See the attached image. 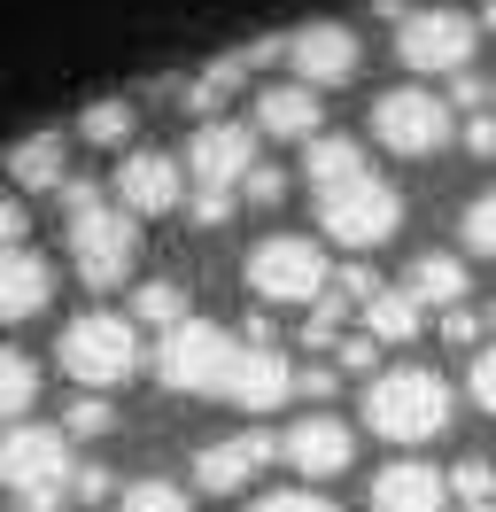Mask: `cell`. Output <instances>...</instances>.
<instances>
[{
    "label": "cell",
    "mask_w": 496,
    "mask_h": 512,
    "mask_svg": "<svg viewBox=\"0 0 496 512\" xmlns=\"http://www.w3.org/2000/svg\"><path fill=\"white\" fill-rule=\"evenodd\" d=\"M318 125H326V109H318V94L295 86V78L256 94V132H264V140H318Z\"/></svg>",
    "instance_id": "18"
},
{
    "label": "cell",
    "mask_w": 496,
    "mask_h": 512,
    "mask_svg": "<svg viewBox=\"0 0 496 512\" xmlns=\"http://www.w3.org/2000/svg\"><path fill=\"white\" fill-rule=\"evenodd\" d=\"M450 101L434 94V86H388V94L372 101V140L380 148H396V156H434V148H450Z\"/></svg>",
    "instance_id": "9"
},
{
    "label": "cell",
    "mask_w": 496,
    "mask_h": 512,
    "mask_svg": "<svg viewBox=\"0 0 496 512\" xmlns=\"http://www.w3.org/2000/svg\"><path fill=\"white\" fill-rule=\"evenodd\" d=\"M55 357H62V373L78 388H93V396L124 388L140 373V326H132V311H78V319L62 326Z\"/></svg>",
    "instance_id": "3"
},
{
    "label": "cell",
    "mask_w": 496,
    "mask_h": 512,
    "mask_svg": "<svg viewBox=\"0 0 496 512\" xmlns=\"http://www.w3.org/2000/svg\"><path fill=\"white\" fill-rule=\"evenodd\" d=\"M465 156H496V109H481V117H465Z\"/></svg>",
    "instance_id": "39"
},
{
    "label": "cell",
    "mask_w": 496,
    "mask_h": 512,
    "mask_svg": "<svg viewBox=\"0 0 496 512\" xmlns=\"http://www.w3.org/2000/svg\"><path fill=\"white\" fill-rule=\"evenodd\" d=\"M272 458H279V435L241 427V435H225V443H202V450H194V481H202L210 497H233V489H248Z\"/></svg>",
    "instance_id": "14"
},
{
    "label": "cell",
    "mask_w": 496,
    "mask_h": 512,
    "mask_svg": "<svg viewBox=\"0 0 496 512\" xmlns=\"http://www.w3.org/2000/svg\"><path fill=\"white\" fill-rule=\"evenodd\" d=\"M349 311H357V303H349L341 288H326L318 303H310V319H303V342H310V350H334V342H341V319H349Z\"/></svg>",
    "instance_id": "27"
},
{
    "label": "cell",
    "mask_w": 496,
    "mask_h": 512,
    "mask_svg": "<svg viewBox=\"0 0 496 512\" xmlns=\"http://www.w3.org/2000/svg\"><path fill=\"white\" fill-rule=\"evenodd\" d=\"M465 249L496 256V194H473V202H465Z\"/></svg>",
    "instance_id": "30"
},
{
    "label": "cell",
    "mask_w": 496,
    "mask_h": 512,
    "mask_svg": "<svg viewBox=\"0 0 496 512\" xmlns=\"http://www.w3.org/2000/svg\"><path fill=\"white\" fill-rule=\"evenodd\" d=\"M318 225H326V241H341V249H380V241H396V225H403V194L388 179L357 171V179L318 194Z\"/></svg>",
    "instance_id": "5"
},
{
    "label": "cell",
    "mask_w": 496,
    "mask_h": 512,
    "mask_svg": "<svg viewBox=\"0 0 496 512\" xmlns=\"http://www.w3.org/2000/svg\"><path fill=\"white\" fill-rule=\"evenodd\" d=\"M334 350H341V365H349V373H380V342H372L365 326H357V334H341Z\"/></svg>",
    "instance_id": "34"
},
{
    "label": "cell",
    "mask_w": 496,
    "mask_h": 512,
    "mask_svg": "<svg viewBox=\"0 0 496 512\" xmlns=\"http://www.w3.org/2000/svg\"><path fill=\"white\" fill-rule=\"evenodd\" d=\"M473 24H481V32H496V0H481V16H473Z\"/></svg>",
    "instance_id": "42"
},
{
    "label": "cell",
    "mask_w": 496,
    "mask_h": 512,
    "mask_svg": "<svg viewBox=\"0 0 496 512\" xmlns=\"http://www.w3.org/2000/svg\"><path fill=\"white\" fill-rule=\"evenodd\" d=\"M481 334H489V326H481V311H465V303H450V311H442V342H450V350H481Z\"/></svg>",
    "instance_id": "31"
},
{
    "label": "cell",
    "mask_w": 496,
    "mask_h": 512,
    "mask_svg": "<svg viewBox=\"0 0 496 512\" xmlns=\"http://www.w3.org/2000/svg\"><path fill=\"white\" fill-rule=\"evenodd\" d=\"M186 210H194V225H225L233 210H241V194H225V187H194V202H186Z\"/></svg>",
    "instance_id": "33"
},
{
    "label": "cell",
    "mask_w": 496,
    "mask_h": 512,
    "mask_svg": "<svg viewBox=\"0 0 496 512\" xmlns=\"http://www.w3.org/2000/svg\"><path fill=\"white\" fill-rule=\"evenodd\" d=\"M55 303V264L31 249V241H16V249H0V326L16 319H39Z\"/></svg>",
    "instance_id": "16"
},
{
    "label": "cell",
    "mask_w": 496,
    "mask_h": 512,
    "mask_svg": "<svg viewBox=\"0 0 496 512\" xmlns=\"http://www.w3.org/2000/svg\"><path fill=\"white\" fill-rule=\"evenodd\" d=\"M419 326H427V311H419L403 288H380L365 303V334L380 342V350H388V342H419Z\"/></svg>",
    "instance_id": "22"
},
{
    "label": "cell",
    "mask_w": 496,
    "mask_h": 512,
    "mask_svg": "<svg viewBox=\"0 0 496 512\" xmlns=\"http://www.w3.org/2000/svg\"><path fill=\"white\" fill-rule=\"evenodd\" d=\"M256 140H264V132H256V125H233V117L194 125V140H186V179H194V187L241 194V179L256 171Z\"/></svg>",
    "instance_id": "11"
},
{
    "label": "cell",
    "mask_w": 496,
    "mask_h": 512,
    "mask_svg": "<svg viewBox=\"0 0 496 512\" xmlns=\"http://www.w3.org/2000/svg\"><path fill=\"white\" fill-rule=\"evenodd\" d=\"M465 512H496V505H465Z\"/></svg>",
    "instance_id": "44"
},
{
    "label": "cell",
    "mask_w": 496,
    "mask_h": 512,
    "mask_svg": "<svg viewBox=\"0 0 496 512\" xmlns=\"http://www.w3.org/2000/svg\"><path fill=\"white\" fill-rule=\"evenodd\" d=\"M465 388H473V404H481V412H496V350H473V373H465Z\"/></svg>",
    "instance_id": "35"
},
{
    "label": "cell",
    "mask_w": 496,
    "mask_h": 512,
    "mask_svg": "<svg viewBox=\"0 0 496 512\" xmlns=\"http://www.w3.org/2000/svg\"><path fill=\"white\" fill-rule=\"evenodd\" d=\"M109 427H117V404H109V396H70V412H62V435H109Z\"/></svg>",
    "instance_id": "29"
},
{
    "label": "cell",
    "mask_w": 496,
    "mask_h": 512,
    "mask_svg": "<svg viewBox=\"0 0 496 512\" xmlns=\"http://www.w3.org/2000/svg\"><path fill=\"white\" fill-rule=\"evenodd\" d=\"M450 505V474H434L427 458H396L372 474V512H442Z\"/></svg>",
    "instance_id": "17"
},
{
    "label": "cell",
    "mask_w": 496,
    "mask_h": 512,
    "mask_svg": "<svg viewBox=\"0 0 496 512\" xmlns=\"http://www.w3.org/2000/svg\"><path fill=\"white\" fill-rule=\"evenodd\" d=\"M481 326H489V334H496V303H489V311H481Z\"/></svg>",
    "instance_id": "43"
},
{
    "label": "cell",
    "mask_w": 496,
    "mask_h": 512,
    "mask_svg": "<svg viewBox=\"0 0 496 512\" xmlns=\"http://www.w3.org/2000/svg\"><path fill=\"white\" fill-rule=\"evenodd\" d=\"M233 357H241V334L217 319H186L163 334V350H155V381L179 388V396H225V373H233Z\"/></svg>",
    "instance_id": "4"
},
{
    "label": "cell",
    "mask_w": 496,
    "mask_h": 512,
    "mask_svg": "<svg viewBox=\"0 0 496 512\" xmlns=\"http://www.w3.org/2000/svg\"><path fill=\"white\" fill-rule=\"evenodd\" d=\"M450 497H465V505H496V458H489V450H465L458 466H450Z\"/></svg>",
    "instance_id": "26"
},
{
    "label": "cell",
    "mask_w": 496,
    "mask_h": 512,
    "mask_svg": "<svg viewBox=\"0 0 496 512\" xmlns=\"http://www.w3.org/2000/svg\"><path fill=\"white\" fill-rule=\"evenodd\" d=\"M109 489H117V474H109V466H78V474H70V497H86V505H101Z\"/></svg>",
    "instance_id": "38"
},
{
    "label": "cell",
    "mask_w": 496,
    "mask_h": 512,
    "mask_svg": "<svg viewBox=\"0 0 496 512\" xmlns=\"http://www.w3.org/2000/svg\"><path fill=\"white\" fill-rule=\"evenodd\" d=\"M117 202L132 218H171L186 202V163L163 156V148H124L117 163Z\"/></svg>",
    "instance_id": "12"
},
{
    "label": "cell",
    "mask_w": 496,
    "mask_h": 512,
    "mask_svg": "<svg viewBox=\"0 0 496 512\" xmlns=\"http://www.w3.org/2000/svg\"><path fill=\"white\" fill-rule=\"evenodd\" d=\"M295 396V365L279 357V342H241L233 373H225V396L217 404H241V412H279Z\"/></svg>",
    "instance_id": "15"
},
{
    "label": "cell",
    "mask_w": 496,
    "mask_h": 512,
    "mask_svg": "<svg viewBox=\"0 0 496 512\" xmlns=\"http://www.w3.org/2000/svg\"><path fill=\"white\" fill-rule=\"evenodd\" d=\"M70 474H78V458H70V435H62V427H39V419L0 427V489H8V497L70 489Z\"/></svg>",
    "instance_id": "7"
},
{
    "label": "cell",
    "mask_w": 496,
    "mask_h": 512,
    "mask_svg": "<svg viewBox=\"0 0 496 512\" xmlns=\"http://www.w3.org/2000/svg\"><path fill=\"white\" fill-rule=\"evenodd\" d=\"M403 295H411L419 311H450V303H465V264H458L450 249L411 256V272H403Z\"/></svg>",
    "instance_id": "20"
},
{
    "label": "cell",
    "mask_w": 496,
    "mask_h": 512,
    "mask_svg": "<svg viewBox=\"0 0 496 512\" xmlns=\"http://www.w3.org/2000/svg\"><path fill=\"white\" fill-rule=\"evenodd\" d=\"M357 171H372V163H365V148H357L349 132H318V140H303V179L318 194L341 187V179H357Z\"/></svg>",
    "instance_id": "21"
},
{
    "label": "cell",
    "mask_w": 496,
    "mask_h": 512,
    "mask_svg": "<svg viewBox=\"0 0 496 512\" xmlns=\"http://www.w3.org/2000/svg\"><path fill=\"white\" fill-rule=\"evenodd\" d=\"M450 419H458V396L434 365H388L365 381V427L388 443H434Z\"/></svg>",
    "instance_id": "2"
},
{
    "label": "cell",
    "mask_w": 496,
    "mask_h": 512,
    "mask_svg": "<svg viewBox=\"0 0 496 512\" xmlns=\"http://www.w3.org/2000/svg\"><path fill=\"white\" fill-rule=\"evenodd\" d=\"M62 233H70V264H78V280L93 295L124 288L140 272V218L124 202H109L101 187H86V179H62Z\"/></svg>",
    "instance_id": "1"
},
{
    "label": "cell",
    "mask_w": 496,
    "mask_h": 512,
    "mask_svg": "<svg viewBox=\"0 0 496 512\" xmlns=\"http://www.w3.org/2000/svg\"><path fill=\"white\" fill-rule=\"evenodd\" d=\"M117 512H194V505H186V489H179V481H124V505Z\"/></svg>",
    "instance_id": "28"
},
{
    "label": "cell",
    "mask_w": 496,
    "mask_h": 512,
    "mask_svg": "<svg viewBox=\"0 0 496 512\" xmlns=\"http://www.w3.org/2000/svg\"><path fill=\"white\" fill-rule=\"evenodd\" d=\"M31 396H39V365H31L24 350H8V342H0V427L31 419Z\"/></svg>",
    "instance_id": "24"
},
{
    "label": "cell",
    "mask_w": 496,
    "mask_h": 512,
    "mask_svg": "<svg viewBox=\"0 0 496 512\" xmlns=\"http://www.w3.org/2000/svg\"><path fill=\"white\" fill-rule=\"evenodd\" d=\"M24 202H16V194H8V187H0V249H16V241H24Z\"/></svg>",
    "instance_id": "40"
},
{
    "label": "cell",
    "mask_w": 496,
    "mask_h": 512,
    "mask_svg": "<svg viewBox=\"0 0 496 512\" xmlns=\"http://www.w3.org/2000/svg\"><path fill=\"white\" fill-rule=\"evenodd\" d=\"M357 63H365V47H357V32L334 24V16H318V24H303V32H287V70H295V86H310V94L349 86Z\"/></svg>",
    "instance_id": "10"
},
{
    "label": "cell",
    "mask_w": 496,
    "mask_h": 512,
    "mask_svg": "<svg viewBox=\"0 0 496 512\" xmlns=\"http://www.w3.org/2000/svg\"><path fill=\"white\" fill-rule=\"evenodd\" d=\"M279 194H287V171H272V163H256V171L241 179V202H256V210H272Z\"/></svg>",
    "instance_id": "32"
},
{
    "label": "cell",
    "mask_w": 496,
    "mask_h": 512,
    "mask_svg": "<svg viewBox=\"0 0 496 512\" xmlns=\"http://www.w3.org/2000/svg\"><path fill=\"white\" fill-rule=\"evenodd\" d=\"M194 311H186V288L179 280H140L132 288V326H155V334H171V326H186Z\"/></svg>",
    "instance_id": "23"
},
{
    "label": "cell",
    "mask_w": 496,
    "mask_h": 512,
    "mask_svg": "<svg viewBox=\"0 0 496 512\" xmlns=\"http://www.w3.org/2000/svg\"><path fill=\"white\" fill-rule=\"evenodd\" d=\"M248 512H341V505H326V497H310V489H279V497H256Z\"/></svg>",
    "instance_id": "36"
},
{
    "label": "cell",
    "mask_w": 496,
    "mask_h": 512,
    "mask_svg": "<svg viewBox=\"0 0 496 512\" xmlns=\"http://www.w3.org/2000/svg\"><path fill=\"white\" fill-rule=\"evenodd\" d=\"M295 396H310V412H318V404L334 396V373H326V365H303V373H295Z\"/></svg>",
    "instance_id": "41"
},
{
    "label": "cell",
    "mask_w": 496,
    "mask_h": 512,
    "mask_svg": "<svg viewBox=\"0 0 496 512\" xmlns=\"http://www.w3.org/2000/svg\"><path fill=\"white\" fill-rule=\"evenodd\" d=\"M279 458L295 466L303 481H334V474H349V458H357V435L341 427L334 412H303L287 435H279Z\"/></svg>",
    "instance_id": "13"
},
{
    "label": "cell",
    "mask_w": 496,
    "mask_h": 512,
    "mask_svg": "<svg viewBox=\"0 0 496 512\" xmlns=\"http://www.w3.org/2000/svg\"><path fill=\"white\" fill-rule=\"evenodd\" d=\"M450 101H458L465 117H481V109H489V78H481V70H458V78H450Z\"/></svg>",
    "instance_id": "37"
},
{
    "label": "cell",
    "mask_w": 496,
    "mask_h": 512,
    "mask_svg": "<svg viewBox=\"0 0 496 512\" xmlns=\"http://www.w3.org/2000/svg\"><path fill=\"white\" fill-rule=\"evenodd\" d=\"M248 288L264 295V303H318V295L334 288V264L326 249L310 241V233H272V241H256L248 249Z\"/></svg>",
    "instance_id": "6"
},
{
    "label": "cell",
    "mask_w": 496,
    "mask_h": 512,
    "mask_svg": "<svg viewBox=\"0 0 496 512\" xmlns=\"http://www.w3.org/2000/svg\"><path fill=\"white\" fill-rule=\"evenodd\" d=\"M132 117H140L132 101H93L86 117H78V140H93V148H124V140H132Z\"/></svg>",
    "instance_id": "25"
},
{
    "label": "cell",
    "mask_w": 496,
    "mask_h": 512,
    "mask_svg": "<svg viewBox=\"0 0 496 512\" xmlns=\"http://www.w3.org/2000/svg\"><path fill=\"white\" fill-rule=\"evenodd\" d=\"M8 179L24 194H62V179H70V148H62V132H31V140H16L8 148Z\"/></svg>",
    "instance_id": "19"
},
{
    "label": "cell",
    "mask_w": 496,
    "mask_h": 512,
    "mask_svg": "<svg viewBox=\"0 0 496 512\" xmlns=\"http://www.w3.org/2000/svg\"><path fill=\"white\" fill-rule=\"evenodd\" d=\"M473 39H481V24L465 8H411L396 24V55L419 78H458V70H473Z\"/></svg>",
    "instance_id": "8"
}]
</instances>
